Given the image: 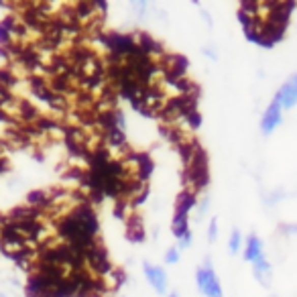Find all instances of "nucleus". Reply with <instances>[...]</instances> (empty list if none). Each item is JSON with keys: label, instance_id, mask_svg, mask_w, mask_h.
Instances as JSON below:
<instances>
[{"label": "nucleus", "instance_id": "6", "mask_svg": "<svg viewBox=\"0 0 297 297\" xmlns=\"http://www.w3.org/2000/svg\"><path fill=\"white\" fill-rule=\"evenodd\" d=\"M244 260H248V262H256V260H260V258H264V254H262V240L256 236V234H250L248 238H246V244H244Z\"/></svg>", "mask_w": 297, "mask_h": 297}, {"label": "nucleus", "instance_id": "13", "mask_svg": "<svg viewBox=\"0 0 297 297\" xmlns=\"http://www.w3.org/2000/svg\"><path fill=\"white\" fill-rule=\"evenodd\" d=\"M167 297H181V295H179V293H177V291H171V293H169V295H167Z\"/></svg>", "mask_w": 297, "mask_h": 297}, {"label": "nucleus", "instance_id": "12", "mask_svg": "<svg viewBox=\"0 0 297 297\" xmlns=\"http://www.w3.org/2000/svg\"><path fill=\"white\" fill-rule=\"evenodd\" d=\"M201 51H203V53H205V55H207V57H210V59H218V53H216V51H212V49H210V47H203V49H201Z\"/></svg>", "mask_w": 297, "mask_h": 297}, {"label": "nucleus", "instance_id": "7", "mask_svg": "<svg viewBox=\"0 0 297 297\" xmlns=\"http://www.w3.org/2000/svg\"><path fill=\"white\" fill-rule=\"evenodd\" d=\"M228 250H230V254H238L242 250V234L236 228L232 230V234L228 238Z\"/></svg>", "mask_w": 297, "mask_h": 297}, {"label": "nucleus", "instance_id": "8", "mask_svg": "<svg viewBox=\"0 0 297 297\" xmlns=\"http://www.w3.org/2000/svg\"><path fill=\"white\" fill-rule=\"evenodd\" d=\"M179 256H181V254H179V248H177V246H171V248L165 252V262H167V264H177V262H179Z\"/></svg>", "mask_w": 297, "mask_h": 297}, {"label": "nucleus", "instance_id": "2", "mask_svg": "<svg viewBox=\"0 0 297 297\" xmlns=\"http://www.w3.org/2000/svg\"><path fill=\"white\" fill-rule=\"evenodd\" d=\"M281 122H283V108H281V104L273 98L271 104L266 106V110H264L262 116H260V132H262L264 136H269V134H273V132L279 128Z\"/></svg>", "mask_w": 297, "mask_h": 297}, {"label": "nucleus", "instance_id": "10", "mask_svg": "<svg viewBox=\"0 0 297 297\" xmlns=\"http://www.w3.org/2000/svg\"><path fill=\"white\" fill-rule=\"evenodd\" d=\"M195 207H197V216L201 218V216L207 212V207H210V197H207V195H203L201 199H197V201H195Z\"/></svg>", "mask_w": 297, "mask_h": 297}, {"label": "nucleus", "instance_id": "11", "mask_svg": "<svg viewBox=\"0 0 297 297\" xmlns=\"http://www.w3.org/2000/svg\"><path fill=\"white\" fill-rule=\"evenodd\" d=\"M189 246H191V230H189L183 238H179V246H177V248L181 250V248H189Z\"/></svg>", "mask_w": 297, "mask_h": 297}, {"label": "nucleus", "instance_id": "3", "mask_svg": "<svg viewBox=\"0 0 297 297\" xmlns=\"http://www.w3.org/2000/svg\"><path fill=\"white\" fill-rule=\"evenodd\" d=\"M142 273H144L148 285H151L159 295H165V293H167L169 277H167V271H165L163 266H157V264H151L148 260H142Z\"/></svg>", "mask_w": 297, "mask_h": 297}, {"label": "nucleus", "instance_id": "1", "mask_svg": "<svg viewBox=\"0 0 297 297\" xmlns=\"http://www.w3.org/2000/svg\"><path fill=\"white\" fill-rule=\"evenodd\" d=\"M195 285H197V289L203 297H224L220 279L216 277V273L212 269L210 256L203 260V264H199L195 269Z\"/></svg>", "mask_w": 297, "mask_h": 297}, {"label": "nucleus", "instance_id": "14", "mask_svg": "<svg viewBox=\"0 0 297 297\" xmlns=\"http://www.w3.org/2000/svg\"><path fill=\"white\" fill-rule=\"evenodd\" d=\"M289 79H291V81H293V83H295V85H297V73H293V75H291V77H289Z\"/></svg>", "mask_w": 297, "mask_h": 297}, {"label": "nucleus", "instance_id": "15", "mask_svg": "<svg viewBox=\"0 0 297 297\" xmlns=\"http://www.w3.org/2000/svg\"><path fill=\"white\" fill-rule=\"evenodd\" d=\"M0 297H4V295H0Z\"/></svg>", "mask_w": 297, "mask_h": 297}, {"label": "nucleus", "instance_id": "4", "mask_svg": "<svg viewBox=\"0 0 297 297\" xmlns=\"http://www.w3.org/2000/svg\"><path fill=\"white\" fill-rule=\"evenodd\" d=\"M275 100L281 104L283 110H291V108L297 104V85H295L291 79H287V81L277 90Z\"/></svg>", "mask_w": 297, "mask_h": 297}, {"label": "nucleus", "instance_id": "9", "mask_svg": "<svg viewBox=\"0 0 297 297\" xmlns=\"http://www.w3.org/2000/svg\"><path fill=\"white\" fill-rule=\"evenodd\" d=\"M216 236H218V218H212L207 224V240L216 242Z\"/></svg>", "mask_w": 297, "mask_h": 297}, {"label": "nucleus", "instance_id": "5", "mask_svg": "<svg viewBox=\"0 0 297 297\" xmlns=\"http://www.w3.org/2000/svg\"><path fill=\"white\" fill-rule=\"evenodd\" d=\"M252 277L258 281L260 287H271L273 283V269H271V262L266 258H260L256 262H252Z\"/></svg>", "mask_w": 297, "mask_h": 297}]
</instances>
